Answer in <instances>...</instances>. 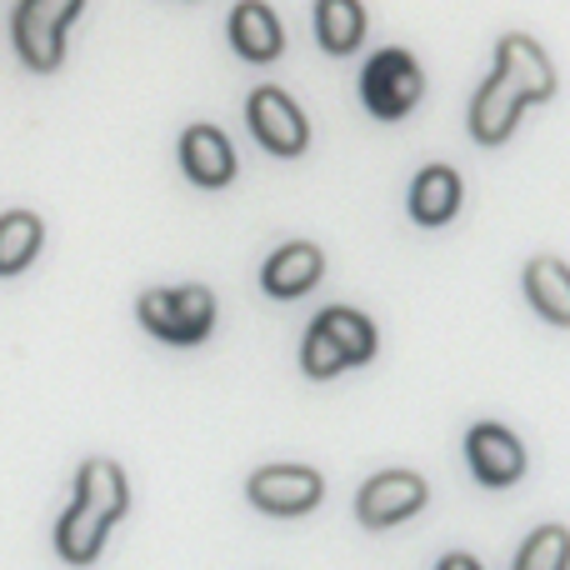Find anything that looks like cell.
Listing matches in <instances>:
<instances>
[{"label": "cell", "mask_w": 570, "mask_h": 570, "mask_svg": "<svg viewBox=\"0 0 570 570\" xmlns=\"http://www.w3.org/2000/svg\"><path fill=\"white\" fill-rule=\"evenodd\" d=\"M40 240H46V230H40V220L30 216V210H10V216H0V276L26 271L30 261H36Z\"/></svg>", "instance_id": "obj_19"}, {"label": "cell", "mask_w": 570, "mask_h": 570, "mask_svg": "<svg viewBox=\"0 0 570 570\" xmlns=\"http://www.w3.org/2000/svg\"><path fill=\"white\" fill-rule=\"evenodd\" d=\"M180 166H186V176L196 186L216 190V186H230V176H236V150H230V140L216 126H190L180 136Z\"/></svg>", "instance_id": "obj_9"}, {"label": "cell", "mask_w": 570, "mask_h": 570, "mask_svg": "<svg viewBox=\"0 0 570 570\" xmlns=\"http://www.w3.org/2000/svg\"><path fill=\"white\" fill-rule=\"evenodd\" d=\"M361 96H365V106H371V116L401 120L405 110L425 96V76L405 50H381V56L365 60V70H361Z\"/></svg>", "instance_id": "obj_3"}, {"label": "cell", "mask_w": 570, "mask_h": 570, "mask_svg": "<svg viewBox=\"0 0 570 570\" xmlns=\"http://www.w3.org/2000/svg\"><path fill=\"white\" fill-rule=\"evenodd\" d=\"M425 495L431 491H425V481L415 471H381L361 485L355 515H361V525H371V531H391V525L411 521V515L421 511Z\"/></svg>", "instance_id": "obj_4"}, {"label": "cell", "mask_w": 570, "mask_h": 570, "mask_svg": "<svg viewBox=\"0 0 570 570\" xmlns=\"http://www.w3.org/2000/svg\"><path fill=\"white\" fill-rule=\"evenodd\" d=\"M521 110H525V100L515 96L501 76H491L471 100V136L481 140V146H501V140L515 130Z\"/></svg>", "instance_id": "obj_12"}, {"label": "cell", "mask_w": 570, "mask_h": 570, "mask_svg": "<svg viewBox=\"0 0 570 570\" xmlns=\"http://www.w3.org/2000/svg\"><path fill=\"white\" fill-rule=\"evenodd\" d=\"M230 46H236L246 60H256V66L276 60L281 46H285L276 10H271L266 0H240V6L230 10Z\"/></svg>", "instance_id": "obj_11"}, {"label": "cell", "mask_w": 570, "mask_h": 570, "mask_svg": "<svg viewBox=\"0 0 570 570\" xmlns=\"http://www.w3.org/2000/svg\"><path fill=\"white\" fill-rule=\"evenodd\" d=\"M465 461H471V471L481 485L505 491V485H515L525 475V445L515 441L505 425L481 421V425H471V435H465Z\"/></svg>", "instance_id": "obj_7"}, {"label": "cell", "mask_w": 570, "mask_h": 570, "mask_svg": "<svg viewBox=\"0 0 570 570\" xmlns=\"http://www.w3.org/2000/svg\"><path fill=\"white\" fill-rule=\"evenodd\" d=\"M325 276V256L311 246V240H291V246H281L276 256L266 261V271H261V285H266L271 295H281V301H291V295H305L315 291Z\"/></svg>", "instance_id": "obj_10"}, {"label": "cell", "mask_w": 570, "mask_h": 570, "mask_svg": "<svg viewBox=\"0 0 570 570\" xmlns=\"http://www.w3.org/2000/svg\"><path fill=\"white\" fill-rule=\"evenodd\" d=\"M246 495L266 515H305L321 505L325 481L311 465H266V471H256L246 481Z\"/></svg>", "instance_id": "obj_5"}, {"label": "cell", "mask_w": 570, "mask_h": 570, "mask_svg": "<svg viewBox=\"0 0 570 570\" xmlns=\"http://www.w3.org/2000/svg\"><path fill=\"white\" fill-rule=\"evenodd\" d=\"M86 0H20L16 10V50L30 70H56L66 50V26Z\"/></svg>", "instance_id": "obj_2"}, {"label": "cell", "mask_w": 570, "mask_h": 570, "mask_svg": "<svg viewBox=\"0 0 570 570\" xmlns=\"http://www.w3.org/2000/svg\"><path fill=\"white\" fill-rule=\"evenodd\" d=\"M525 295H531L535 315H546L551 325H570V266L556 256L525 261Z\"/></svg>", "instance_id": "obj_13"}, {"label": "cell", "mask_w": 570, "mask_h": 570, "mask_svg": "<svg viewBox=\"0 0 570 570\" xmlns=\"http://www.w3.org/2000/svg\"><path fill=\"white\" fill-rule=\"evenodd\" d=\"M515 570H570V531L566 525H541L525 535Z\"/></svg>", "instance_id": "obj_20"}, {"label": "cell", "mask_w": 570, "mask_h": 570, "mask_svg": "<svg viewBox=\"0 0 570 570\" xmlns=\"http://www.w3.org/2000/svg\"><path fill=\"white\" fill-rule=\"evenodd\" d=\"M435 570H481V566H475V556H465V551H451V556H445V561L435 566Z\"/></svg>", "instance_id": "obj_21"}, {"label": "cell", "mask_w": 570, "mask_h": 570, "mask_svg": "<svg viewBox=\"0 0 570 570\" xmlns=\"http://www.w3.org/2000/svg\"><path fill=\"white\" fill-rule=\"evenodd\" d=\"M315 36L331 56H351L365 40V10L361 0H321L315 6Z\"/></svg>", "instance_id": "obj_18"}, {"label": "cell", "mask_w": 570, "mask_h": 570, "mask_svg": "<svg viewBox=\"0 0 570 570\" xmlns=\"http://www.w3.org/2000/svg\"><path fill=\"white\" fill-rule=\"evenodd\" d=\"M495 76H501L525 106L556 96V70L531 36H505L501 46H495Z\"/></svg>", "instance_id": "obj_8"}, {"label": "cell", "mask_w": 570, "mask_h": 570, "mask_svg": "<svg viewBox=\"0 0 570 570\" xmlns=\"http://www.w3.org/2000/svg\"><path fill=\"white\" fill-rule=\"evenodd\" d=\"M246 120H250L256 140L271 150V156H301L305 140H311L301 106H295V100L285 96V90H276V86H261L256 96L246 100Z\"/></svg>", "instance_id": "obj_6"}, {"label": "cell", "mask_w": 570, "mask_h": 570, "mask_svg": "<svg viewBox=\"0 0 570 570\" xmlns=\"http://www.w3.org/2000/svg\"><path fill=\"white\" fill-rule=\"evenodd\" d=\"M106 531H110L106 515H96L90 505L76 501L56 525V551L66 556L70 566H90L100 556V546H106Z\"/></svg>", "instance_id": "obj_17"}, {"label": "cell", "mask_w": 570, "mask_h": 570, "mask_svg": "<svg viewBox=\"0 0 570 570\" xmlns=\"http://www.w3.org/2000/svg\"><path fill=\"white\" fill-rule=\"evenodd\" d=\"M140 325L170 345H196L216 325V295L206 285H180V291H146L140 295Z\"/></svg>", "instance_id": "obj_1"}, {"label": "cell", "mask_w": 570, "mask_h": 570, "mask_svg": "<svg viewBox=\"0 0 570 570\" xmlns=\"http://www.w3.org/2000/svg\"><path fill=\"white\" fill-rule=\"evenodd\" d=\"M76 501L80 505H90L96 515H106V521H120L126 515V475H120V465L116 461H86L80 465V475H76Z\"/></svg>", "instance_id": "obj_16"}, {"label": "cell", "mask_w": 570, "mask_h": 570, "mask_svg": "<svg viewBox=\"0 0 570 570\" xmlns=\"http://www.w3.org/2000/svg\"><path fill=\"white\" fill-rule=\"evenodd\" d=\"M315 325H321L325 341L341 351L345 365H365L375 355V325L365 321L361 311H351V305H325V311L315 315Z\"/></svg>", "instance_id": "obj_15"}, {"label": "cell", "mask_w": 570, "mask_h": 570, "mask_svg": "<svg viewBox=\"0 0 570 570\" xmlns=\"http://www.w3.org/2000/svg\"><path fill=\"white\" fill-rule=\"evenodd\" d=\"M461 176L451 166H425L411 186V216L421 226H445V220L461 210Z\"/></svg>", "instance_id": "obj_14"}]
</instances>
